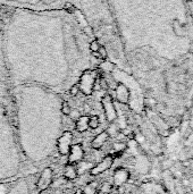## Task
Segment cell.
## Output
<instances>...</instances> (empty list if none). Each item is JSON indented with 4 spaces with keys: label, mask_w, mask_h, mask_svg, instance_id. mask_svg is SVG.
<instances>
[{
    "label": "cell",
    "mask_w": 193,
    "mask_h": 194,
    "mask_svg": "<svg viewBox=\"0 0 193 194\" xmlns=\"http://www.w3.org/2000/svg\"><path fill=\"white\" fill-rule=\"evenodd\" d=\"M73 145V133L69 131L64 132L57 140V149L62 155H67Z\"/></svg>",
    "instance_id": "1"
},
{
    "label": "cell",
    "mask_w": 193,
    "mask_h": 194,
    "mask_svg": "<svg viewBox=\"0 0 193 194\" xmlns=\"http://www.w3.org/2000/svg\"><path fill=\"white\" fill-rule=\"evenodd\" d=\"M54 181V171L50 167H47L42 170V173L39 176L38 182H36V190L38 192H43L46 191L49 186L52 184Z\"/></svg>",
    "instance_id": "2"
},
{
    "label": "cell",
    "mask_w": 193,
    "mask_h": 194,
    "mask_svg": "<svg viewBox=\"0 0 193 194\" xmlns=\"http://www.w3.org/2000/svg\"><path fill=\"white\" fill-rule=\"evenodd\" d=\"M114 164V155H108L104 157V159H101V161H99L97 165L92 166V168L90 169V175L91 176H98L100 174L105 173L106 170L109 169Z\"/></svg>",
    "instance_id": "3"
},
{
    "label": "cell",
    "mask_w": 193,
    "mask_h": 194,
    "mask_svg": "<svg viewBox=\"0 0 193 194\" xmlns=\"http://www.w3.org/2000/svg\"><path fill=\"white\" fill-rule=\"evenodd\" d=\"M78 87L84 94L89 96L91 94L94 89V76L92 74H90L89 72L83 73V75L80 78V83H78Z\"/></svg>",
    "instance_id": "4"
},
{
    "label": "cell",
    "mask_w": 193,
    "mask_h": 194,
    "mask_svg": "<svg viewBox=\"0 0 193 194\" xmlns=\"http://www.w3.org/2000/svg\"><path fill=\"white\" fill-rule=\"evenodd\" d=\"M68 159H67V162L72 165H77L80 164L84 158V149L83 145L81 143H76L73 144L71 146V150L68 152Z\"/></svg>",
    "instance_id": "5"
},
{
    "label": "cell",
    "mask_w": 193,
    "mask_h": 194,
    "mask_svg": "<svg viewBox=\"0 0 193 194\" xmlns=\"http://www.w3.org/2000/svg\"><path fill=\"white\" fill-rule=\"evenodd\" d=\"M102 103V108H104L105 115H106V119L107 122L113 123L117 118V113H116L115 106L113 103V100L110 98V96H105L101 100Z\"/></svg>",
    "instance_id": "6"
},
{
    "label": "cell",
    "mask_w": 193,
    "mask_h": 194,
    "mask_svg": "<svg viewBox=\"0 0 193 194\" xmlns=\"http://www.w3.org/2000/svg\"><path fill=\"white\" fill-rule=\"evenodd\" d=\"M128 177H130V173H128L127 169L117 168L114 173V186L119 187V186L124 185L125 183L127 182Z\"/></svg>",
    "instance_id": "7"
},
{
    "label": "cell",
    "mask_w": 193,
    "mask_h": 194,
    "mask_svg": "<svg viewBox=\"0 0 193 194\" xmlns=\"http://www.w3.org/2000/svg\"><path fill=\"white\" fill-rule=\"evenodd\" d=\"M108 139H109V134H108V132L107 131H102L101 133H99V134L92 140V142H91V148L94 149V150L101 149V148L106 144V142L108 141Z\"/></svg>",
    "instance_id": "8"
},
{
    "label": "cell",
    "mask_w": 193,
    "mask_h": 194,
    "mask_svg": "<svg viewBox=\"0 0 193 194\" xmlns=\"http://www.w3.org/2000/svg\"><path fill=\"white\" fill-rule=\"evenodd\" d=\"M77 176H78V173H77V168L75 167V165H66L64 168V177L68 181H74Z\"/></svg>",
    "instance_id": "9"
},
{
    "label": "cell",
    "mask_w": 193,
    "mask_h": 194,
    "mask_svg": "<svg viewBox=\"0 0 193 194\" xmlns=\"http://www.w3.org/2000/svg\"><path fill=\"white\" fill-rule=\"evenodd\" d=\"M89 128V116H81L75 122V129L78 133H84Z\"/></svg>",
    "instance_id": "10"
},
{
    "label": "cell",
    "mask_w": 193,
    "mask_h": 194,
    "mask_svg": "<svg viewBox=\"0 0 193 194\" xmlns=\"http://www.w3.org/2000/svg\"><path fill=\"white\" fill-rule=\"evenodd\" d=\"M116 97H117V100L122 103H127L128 102V98H130V94H128V90L124 87V85H119L116 89Z\"/></svg>",
    "instance_id": "11"
},
{
    "label": "cell",
    "mask_w": 193,
    "mask_h": 194,
    "mask_svg": "<svg viewBox=\"0 0 193 194\" xmlns=\"http://www.w3.org/2000/svg\"><path fill=\"white\" fill-rule=\"evenodd\" d=\"M84 194H95L98 192V183L97 182H90L88 183L83 188H82Z\"/></svg>",
    "instance_id": "12"
},
{
    "label": "cell",
    "mask_w": 193,
    "mask_h": 194,
    "mask_svg": "<svg viewBox=\"0 0 193 194\" xmlns=\"http://www.w3.org/2000/svg\"><path fill=\"white\" fill-rule=\"evenodd\" d=\"M100 125V120L99 117L93 115V116H89V128L91 129H97Z\"/></svg>",
    "instance_id": "13"
},
{
    "label": "cell",
    "mask_w": 193,
    "mask_h": 194,
    "mask_svg": "<svg viewBox=\"0 0 193 194\" xmlns=\"http://www.w3.org/2000/svg\"><path fill=\"white\" fill-rule=\"evenodd\" d=\"M111 190H113V186L110 185V184H108V183H104V184L101 185V187L99 188V193L100 194H110Z\"/></svg>",
    "instance_id": "14"
},
{
    "label": "cell",
    "mask_w": 193,
    "mask_h": 194,
    "mask_svg": "<svg viewBox=\"0 0 193 194\" xmlns=\"http://www.w3.org/2000/svg\"><path fill=\"white\" fill-rule=\"evenodd\" d=\"M81 116H82V115H81V113L77 110V109H72L71 113H69V115H68L69 118H71L72 120H74V122H76Z\"/></svg>",
    "instance_id": "15"
},
{
    "label": "cell",
    "mask_w": 193,
    "mask_h": 194,
    "mask_svg": "<svg viewBox=\"0 0 193 194\" xmlns=\"http://www.w3.org/2000/svg\"><path fill=\"white\" fill-rule=\"evenodd\" d=\"M72 108L69 107V105L67 103V102H62V113L64 115V116H68L69 113H71Z\"/></svg>",
    "instance_id": "16"
},
{
    "label": "cell",
    "mask_w": 193,
    "mask_h": 194,
    "mask_svg": "<svg viewBox=\"0 0 193 194\" xmlns=\"http://www.w3.org/2000/svg\"><path fill=\"white\" fill-rule=\"evenodd\" d=\"M69 92H71L72 96H76L77 93L80 92V87H78V84H76V85H73V87H71V90H69Z\"/></svg>",
    "instance_id": "17"
},
{
    "label": "cell",
    "mask_w": 193,
    "mask_h": 194,
    "mask_svg": "<svg viewBox=\"0 0 193 194\" xmlns=\"http://www.w3.org/2000/svg\"><path fill=\"white\" fill-rule=\"evenodd\" d=\"M125 148V145L124 144H118V143H116V144H114V149L115 150H123Z\"/></svg>",
    "instance_id": "18"
},
{
    "label": "cell",
    "mask_w": 193,
    "mask_h": 194,
    "mask_svg": "<svg viewBox=\"0 0 193 194\" xmlns=\"http://www.w3.org/2000/svg\"><path fill=\"white\" fill-rule=\"evenodd\" d=\"M74 194H84V193H83V191H82V188H78V190L75 191Z\"/></svg>",
    "instance_id": "19"
}]
</instances>
